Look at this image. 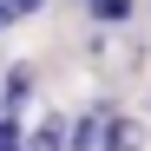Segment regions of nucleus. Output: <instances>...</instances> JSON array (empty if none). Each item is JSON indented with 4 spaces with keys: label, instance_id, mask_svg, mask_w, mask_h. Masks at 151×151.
<instances>
[{
    "label": "nucleus",
    "instance_id": "20e7f679",
    "mask_svg": "<svg viewBox=\"0 0 151 151\" xmlns=\"http://www.w3.org/2000/svg\"><path fill=\"white\" fill-rule=\"evenodd\" d=\"M33 151H66V125H59V118H46L40 132H33Z\"/></svg>",
    "mask_w": 151,
    "mask_h": 151
},
{
    "label": "nucleus",
    "instance_id": "0eeeda50",
    "mask_svg": "<svg viewBox=\"0 0 151 151\" xmlns=\"http://www.w3.org/2000/svg\"><path fill=\"white\" fill-rule=\"evenodd\" d=\"M86 7H92V0H86Z\"/></svg>",
    "mask_w": 151,
    "mask_h": 151
},
{
    "label": "nucleus",
    "instance_id": "f03ea898",
    "mask_svg": "<svg viewBox=\"0 0 151 151\" xmlns=\"http://www.w3.org/2000/svg\"><path fill=\"white\" fill-rule=\"evenodd\" d=\"M27 99H33V66H7V86H0V105H13V118H20V105H27Z\"/></svg>",
    "mask_w": 151,
    "mask_h": 151
},
{
    "label": "nucleus",
    "instance_id": "423d86ee",
    "mask_svg": "<svg viewBox=\"0 0 151 151\" xmlns=\"http://www.w3.org/2000/svg\"><path fill=\"white\" fill-rule=\"evenodd\" d=\"M0 118H7V105H0Z\"/></svg>",
    "mask_w": 151,
    "mask_h": 151
},
{
    "label": "nucleus",
    "instance_id": "7ed1b4c3",
    "mask_svg": "<svg viewBox=\"0 0 151 151\" xmlns=\"http://www.w3.org/2000/svg\"><path fill=\"white\" fill-rule=\"evenodd\" d=\"M132 13H138V0H92V20H99V27H125Z\"/></svg>",
    "mask_w": 151,
    "mask_h": 151
},
{
    "label": "nucleus",
    "instance_id": "f257e3e1",
    "mask_svg": "<svg viewBox=\"0 0 151 151\" xmlns=\"http://www.w3.org/2000/svg\"><path fill=\"white\" fill-rule=\"evenodd\" d=\"M105 118H112V105L79 112V118L66 125V151H99V145H105Z\"/></svg>",
    "mask_w": 151,
    "mask_h": 151
},
{
    "label": "nucleus",
    "instance_id": "39448f33",
    "mask_svg": "<svg viewBox=\"0 0 151 151\" xmlns=\"http://www.w3.org/2000/svg\"><path fill=\"white\" fill-rule=\"evenodd\" d=\"M0 151H20V118H13V112L0 118Z\"/></svg>",
    "mask_w": 151,
    "mask_h": 151
}]
</instances>
